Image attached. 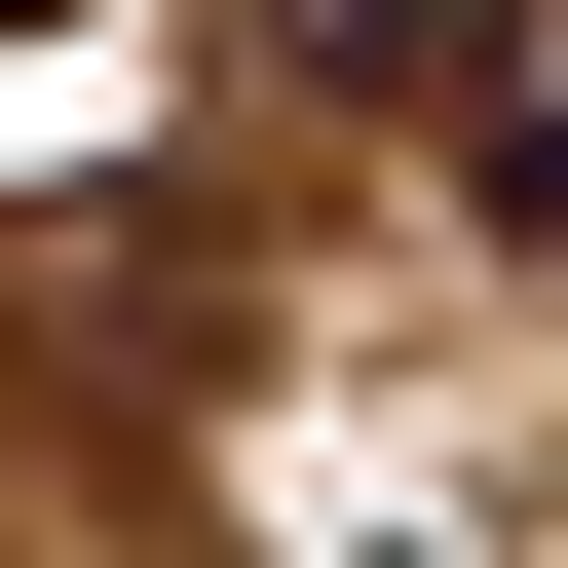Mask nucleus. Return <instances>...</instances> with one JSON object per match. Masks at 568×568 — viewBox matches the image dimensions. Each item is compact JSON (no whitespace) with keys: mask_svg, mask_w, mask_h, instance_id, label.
Returning <instances> with one entry per match:
<instances>
[{"mask_svg":"<svg viewBox=\"0 0 568 568\" xmlns=\"http://www.w3.org/2000/svg\"><path fill=\"white\" fill-rule=\"evenodd\" d=\"M493 227H568V39H530V77H493Z\"/></svg>","mask_w":568,"mask_h":568,"instance_id":"nucleus-1","label":"nucleus"},{"mask_svg":"<svg viewBox=\"0 0 568 568\" xmlns=\"http://www.w3.org/2000/svg\"><path fill=\"white\" fill-rule=\"evenodd\" d=\"M304 39H379V77H455V0H304Z\"/></svg>","mask_w":568,"mask_h":568,"instance_id":"nucleus-2","label":"nucleus"},{"mask_svg":"<svg viewBox=\"0 0 568 568\" xmlns=\"http://www.w3.org/2000/svg\"><path fill=\"white\" fill-rule=\"evenodd\" d=\"M0 39H39V0H0Z\"/></svg>","mask_w":568,"mask_h":568,"instance_id":"nucleus-3","label":"nucleus"}]
</instances>
